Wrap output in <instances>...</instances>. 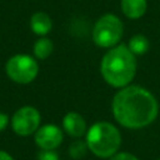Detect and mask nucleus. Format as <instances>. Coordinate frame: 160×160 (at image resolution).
I'll return each instance as SVG.
<instances>
[{
	"mask_svg": "<svg viewBox=\"0 0 160 160\" xmlns=\"http://www.w3.org/2000/svg\"><path fill=\"white\" fill-rule=\"evenodd\" d=\"M6 125H8V116H6V114L0 112V131L4 130L6 128Z\"/></svg>",
	"mask_w": 160,
	"mask_h": 160,
	"instance_id": "16",
	"label": "nucleus"
},
{
	"mask_svg": "<svg viewBox=\"0 0 160 160\" xmlns=\"http://www.w3.org/2000/svg\"><path fill=\"white\" fill-rule=\"evenodd\" d=\"M110 160H139V159L130 152H116L110 158Z\"/></svg>",
	"mask_w": 160,
	"mask_h": 160,
	"instance_id": "15",
	"label": "nucleus"
},
{
	"mask_svg": "<svg viewBox=\"0 0 160 160\" xmlns=\"http://www.w3.org/2000/svg\"><path fill=\"white\" fill-rule=\"evenodd\" d=\"M122 31L121 20L114 14H105L94 25L92 40L100 48H112L120 41Z\"/></svg>",
	"mask_w": 160,
	"mask_h": 160,
	"instance_id": "4",
	"label": "nucleus"
},
{
	"mask_svg": "<svg viewBox=\"0 0 160 160\" xmlns=\"http://www.w3.org/2000/svg\"><path fill=\"white\" fill-rule=\"evenodd\" d=\"M62 126L65 131L74 138H80L84 134H86V122L84 118L75 111L68 112L62 119Z\"/></svg>",
	"mask_w": 160,
	"mask_h": 160,
	"instance_id": "8",
	"label": "nucleus"
},
{
	"mask_svg": "<svg viewBox=\"0 0 160 160\" xmlns=\"http://www.w3.org/2000/svg\"><path fill=\"white\" fill-rule=\"evenodd\" d=\"M54 50V45H52V41L48 38H41L39 39L35 45H34V55L38 58V59H46L51 55Z\"/></svg>",
	"mask_w": 160,
	"mask_h": 160,
	"instance_id": "12",
	"label": "nucleus"
},
{
	"mask_svg": "<svg viewBox=\"0 0 160 160\" xmlns=\"http://www.w3.org/2000/svg\"><path fill=\"white\" fill-rule=\"evenodd\" d=\"M120 144L121 135L119 129L108 121H98L86 131L88 149L98 158L110 159L118 152Z\"/></svg>",
	"mask_w": 160,
	"mask_h": 160,
	"instance_id": "3",
	"label": "nucleus"
},
{
	"mask_svg": "<svg viewBox=\"0 0 160 160\" xmlns=\"http://www.w3.org/2000/svg\"><path fill=\"white\" fill-rule=\"evenodd\" d=\"M5 69L9 78L19 84L31 82L36 78L39 71V66L35 59L24 54H18L10 58L6 62Z\"/></svg>",
	"mask_w": 160,
	"mask_h": 160,
	"instance_id": "5",
	"label": "nucleus"
},
{
	"mask_svg": "<svg viewBox=\"0 0 160 160\" xmlns=\"http://www.w3.org/2000/svg\"><path fill=\"white\" fill-rule=\"evenodd\" d=\"M38 160H59V156L54 150H42L39 152Z\"/></svg>",
	"mask_w": 160,
	"mask_h": 160,
	"instance_id": "14",
	"label": "nucleus"
},
{
	"mask_svg": "<svg viewBox=\"0 0 160 160\" xmlns=\"http://www.w3.org/2000/svg\"><path fill=\"white\" fill-rule=\"evenodd\" d=\"M0 160H14V159H12L8 152L0 150Z\"/></svg>",
	"mask_w": 160,
	"mask_h": 160,
	"instance_id": "17",
	"label": "nucleus"
},
{
	"mask_svg": "<svg viewBox=\"0 0 160 160\" xmlns=\"http://www.w3.org/2000/svg\"><path fill=\"white\" fill-rule=\"evenodd\" d=\"M158 160H160V159H158Z\"/></svg>",
	"mask_w": 160,
	"mask_h": 160,
	"instance_id": "18",
	"label": "nucleus"
},
{
	"mask_svg": "<svg viewBox=\"0 0 160 160\" xmlns=\"http://www.w3.org/2000/svg\"><path fill=\"white\" fill-rule=\"evenodd\" d=\"M115 120L128 129H141L150 125L158 116L159 105L155 96L145 88L124 86L112 99Z\"/></svg>",
	"mask_w": 160,
	"mask_h": 160,
	"instance_id": "1",
	"label": "nucleus"
},
{
	"mask_svg": "<svg viewBox=\"0 0 160 160\" xmlns=\"http://www.w3.org/2000/svg\"><path fill=\"white\" fill-rule=\"evenodd\" d=\"M86 150H88V145H86V141H75L70 145L69 148V154L72 159H80L82 156H85L86 154Z\"/></svg>",
	"mask_w": 160,
	"mask_h": 160,
	"instance_id": "13",
	"label": "nucleus"
},
{
	"mask_svg": "<svg viewBox=\"0 0 160 160\" xmlns=\"http://www.w3.org/2000/svg\"><path fill=\"white\" fill-rule=\"evenodd\" d=\"M30 28L36 35H46L52 28V21L48 14L35 12L30 19Z\"/></svg>",
	"mask_w": 160,
	"mask_h": 160,
	"instance_id": "10",
	"label": "nucleus"
},
{
	"mask_svg": "<svg viewBox=\"0 0 160 160\" xmlns=\"http://www.w3.org/2000/svg\"><path fill=\"white\" fill-rule=\"evenodd\" d=\"M62 141V131L54 124H46L35 132V142L42 150H54Z\"/></svg>",
	"mask_w": 160,
	"mask_h": 160,
	"instance_id": "7",
	"label": "nucleus"
},
{
	"mask_svg": "<svg viewBox=\"0 0 160 160\" xmlns=\"http://www.w3.org/2000/svg\"><path fill=\"white\" fill-rule=\"evenodd\" d=\"M40 120V112L35 108L22 106L12 115L11 128L18 135L28 136L39 129Z\"/></svg>",
	"mask_w": 160,
	"mask_h": 160,
	"instance_id": "6",
	"label": "nucleus"
},
{
	"mask_svg": "<svg viewBox=\"0 0 160 160\" xmlns=\"http://www.w3.org/2000/svg\"><path fill=\"white\" fill-rule=\"evenodd\" d=\"M100 71L109 85L120 89L128 86L136 72L135 55L130 51L128 45H115L104 55Z\"/></svg>",
	"mask_w": 160,
	"mask_h": 160,
	"instance_id": "2",
	"label": "nucleus"
},
{
	"mask_svg": "<svg viewBox=\"0 0 160 160\" xmlns=\"http://www.w3.org/2000/svg\"><path fill=\"white\" fill-rule=\"evenodd\" d=\"M148 8L146 0H121V10L129 19L141 18Z\"/></svg>",
	"mask_w": 160,
	"mask_h": 160,
	"instance_id": "9",
	"label": "nucleus"
},
{
	"mask_svg": "<svg viewBox=\"0 0 160 160\" xmlns=\"http://www.w3.org/2000/svg\"><path fill=\"white\" fill-rule=\"evenodd\" d=\"M128 48L130 49V51L136 56V55H142L145 54L149 48H150V42L148 40L146 36L141 35V34H136L134 35L128 44Z\"/></svg>",
	"mask_w": 160,
	"mask_h": 160,
	"instance_id": "11",
	"label": "nucleus"
}]
</instances>
